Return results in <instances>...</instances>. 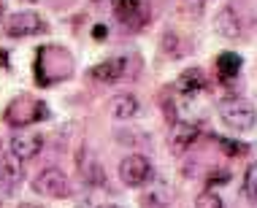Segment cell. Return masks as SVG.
<instances>
[{"mask_svg": "<svg viewBox=\"0 0 257 208\" xmlns=\"http://www.w3.org/2000/svg\"><path fill=\"white\" fill-rule=\"evenodd\" d=\"M73 76V57L62 46H41L36 54V79L41 87H52Z\"/></svg>", "mask_w": 257, "mask_h": 208, "instance_id": "1", "label": "cell"}, {"mask_svg": "<svg viewBox=\"0 0 257 208\" xmlns=\"http://www.w3.org/2000/svg\"><path fill=\"white\" fill-rule=\"evenodd\" d=\"M217 114L219 119L225 122V127H230L233 133H249V130L254 127V106L244 98H225L219 100L217 106Z\"/></svg>", "mask_w": 257, "mask_h": 208, "instance_id": "2", "label": "cell"}, {"mask_svg": "<svg viewBox=\"0 0 257 208\" xmlns=\"http://www.w3.org/2000/svg\"><path fill=\"white\" fill-rule=\"evenodd\" d=\"M33 189L44 197H52V200H65L73 195V184L71 178L65 176L60 168H46L41 170L36 178H33Z\"/></svg>", "mask_w": 257, "mask_h": 208, "instance_id": "3", "label": "cell"}, {"mask_svg": "<svg viewBox=\"0 0 257 208\" xmlns=\"http://www.w3.org/2000/svg\"><path fill=\"white\" fill-rule=\"evenodd\" d=\"M119 178L127 186H144L152 178V162L144 154H127L119 162Z\"/></svg>", "mask_w": 257, "mask_h": 208, "instance_id": "4", "label": "cell"}, {"mask_svg": "<svg viewBox=\"0 0 257 208\" xmlns=\"http://www.w3.org/2000/svg\"><path fill=\"white\" fill-rule=\"evenodd\" d=\"M41 30H44V19L36 11H17L6 19V33L11 38H27V36H36Z\"/></svg>", "mask_w": 257, "mask_h": 208, "instance_id": "5", "label": "cell"}, {"mask_svg": "<svg viewBox=\"0 0 257 208\" xmlns=\"http://www.w3.org/2000/svg\"><path fill=\"white\" fill-rule=\"evenodd\" d=\"M41 116H46V108L36 100H27V98H17L9 106V111H6V122H11L14 127H17V124L25 127V124L36 122V119H41Z\"/></svg>", "mask_w": 257, "mask_h": 208, "instance_id": "6", "label": "cell"}, {"mask_svg": "<svg viewBox=\"0 0 257 208\" xmlns=\"http://www.w3.org/2000/svg\"><path fill=\"white\" fill-rule=\"evenodd\" d=\"M114 14L124 27H144L149 22V11L144 0H114Z\"/></svg>", "mask_w": 257, "mask_h": 208, "instance_id": "7", "label": "cell"}, {"mask_svg": "<svg viewBox=\"0 0 257 208\" xmlns=\"http://www.w3.org/2000/svg\"><path fill=\"white\" fill-rule=\"evenodd\" d=\"M11 146V154L17 159H33L41 151V146H44V138H41L38 133H33V130H17V133L11 135L9 141Z\"/></svg>", "mask_w": 257, "mask_h": 208, "instance_id": "8", "label": "cell"}, {"mask_svg": "<svg viewBox=\"0 0 257 208\" xmlns=\"http://www.w3.org/2000/svg\"><path fill=\"white\" fill-rule=\"evenodd\" d=\"M198 124L195 122H173L171 127V151L173 154H184L192 143L198 141Z\"/></svg>", "mask_w": 257, "mask_h": 208, "instance_id": "9", "label": "cell"}, {"mask_svg": "<svg viewBox=\"0 0 257 208\" xmlns=\"http://www.w3.org/2000/svg\"><path fill=\"white\" fill-rule=\"evenodd\" d=\"M124 73H127V60L124 57L103 60L100 65H95L92 71H89V76H92L95 81H103V84H114V81H119Z\"/></svg>", "mask_w": 257, "mask_h": 208, "instance_id": "10", "label": "cell"}, {"mask_svg": "<svg viewBox=\"0 0 257 208\" xmlns=\"http://www.w3.org/2000/svg\"><path fill=\"white\" fill-rule=\"evenodd\" d=\"M214 30H217L222 38L235 41V38L241 36V19H238V14H235L230 6L219 9V11H217V17H214Z\"/></svg>", "mask_w": 257, "mask_h": 208, "instance_id": "11", "label": "cell"}, {"mask_svg": "<svg viewBox=\"0 0 257 208\" xmlns=\"http://www.w3.org/2000/svg\"><path fill=\"white\" fill-rule=\"evenodd\" d=\"M206 87H208V79L200 68H187V71L176 79V89L184 95H198V92H203Z\"/></svg>", "mask_w": 257, "mask_h": 208, "instance_id": "12", "label": "cell"}, {"mask_svg": "<svg viewBox=\"0 0 257 208\" xmlns=\"http://www.w3.org/2000/svg\"><path fill=\"white\" fill-rule=\"evenodd\" d=\"M108 111H111V116L114 119H119V122H127V119H133V116L138 114V98L136 95H114L108 103Z\"/></svg>", "mask_w": 257, "mask_h": 208, "instance_id": "13", "label": "cell"}, {"mask_svg": "<svg viewBox=\"0 0 257 208\" xmlns=\"http://www.w3.org/2000/svg\"><path fill=\"white\" fill-rule=\"evenodd\" d=\"M238 71H241V57L235 52H222L219 57H217V76L225 81V84L230 79H235Z\"/></svg>", "mask_w": 257, "mask_h": 208, "instance_id": "14", "label": "cell"}, {"mask_svg": "<svg viewBox=\"0 0 257 208\" xmlns=\"http://www.w3.org/2000/svg\"><path fill=\"white\" fill-rule=\"evenodd\" d=\"M81 176H84V181L92 184V186H103V184H106V176H103L100 165L95 162V159H89L87 165L81 162Z\"/></svg>", "mask_w": 257, "mask_h": 208, "instance_id": "15", "label": "cell"}, {"mask_svg": "<svg viewBox=\"0 0 257 208\" xmlns=\"http://www.w3.org/2000/svg\"><path fill=\"white\" fill-rule=\"evenodd\" d=\"M244 195L249 203H257V162L249 165L244 173Z\"/></svg>", "mask_w": 257, "mask_h": 208, "instance_id": "16", "label": "cell"}, {"mask_svg": "<svg viewBox=\"0 0 257 208\" xmlns=\"http://www.w3.org/2000/svg\"><path fill=\"white\" fill-rule=\"evenodd\" d=\"M195 208H225V203H222V197L214 189H203L195 197Z\"/></svg>", "mask_w": 257, "mask_h": 208, "instance_id": "17", "label": "cell"}, {"mask_svg": "<svg viewBox=\"0 0 257 208\" xmlns=\"http://www.w3.org/2000/svg\"><path fill=\"white\" fill-rule=\"evenodd\" d=\"M217 141L222 143V149H225V154L241 157V154H246V151H249V146H246V143H238V141H227V138H217Z\"/></svg>", "mask_w": 257, "mask_h": 208, "instance_id": "18", "label": "cell"}, {"mask_svg": "<svg viewBox=\"0 0 257 208\" xmlns=\"http://www.w3.org/2000/svg\"><path fill=\"white\" fill-rule=\"evenodd\" d=\"M163 49L171 54H179V36L176 33H165L163 36Z\"/></svg>", "mask_w": 257, "mask_h": 208, "instance_id": "19", "label": "cell"}, {"mask_svg": "<svg viewBox=\"0 0 257 208\" xmlns=\"http://www.w3.org/2000/svg\"><path fill=\"white\" fill-rule=\"evenodd\" d=\"M141 205H144V208H165L168 203H165L163 197H157V195H152V192H149V197H144Z\"/></svg>", "mask_w": 257, "mask_h": 208, "instance_id": "20", "label": "cell"}, {"mask_svg": "<svg viewBox=\"0 0 257 208\" xmlns=\"http://www.w3.org/2000/svg\"><path fill=\"white\" fill-rule=\"evenodd\" d=\"M92 36H95V41H106L108 27H106V25H95V27H92Z\"/></svg>", "mask_w": 257, "mask_h": 208, "instance_id": "21", "label": "cell"}, {"mask_svg": "<svg viewBox=\"0 0 257 208\" xmlns=\"http://www.w3.org/2000/svg\"><path fill=\"white\" fill-rule=\"evenodd\" d=\"M222 181H227V173H219V176H208V186L222 184Z\"/></svg>", "mask_w": 257, "mask_h": 208, "instance_id": "22", "label": "cell"}, {"mask_svg": "<svg viewBox=\"0 0 257 208\" xmlns=\"http://www.w3.org/2000/svg\"><path fill=\"white\" fill-rule=\"evenodd\" d=\"M19 208H46V205H38V203H22Z\"/></svg>", "mask_w": 257, "mask_h": 208, "instance_id": "23", "label": "cell"}, {"mask_svg": "<svg viewBox=\"0 0 257 208\" xmlns=\"http://www.w3.org/2000/svg\"><path fill=\"white\" fill-rule=\"evenodd\" d=\"M6 17V6H3V0H0V19Z\"/></svg>", "mask_w": 257, "mask_h": 208, "instance_id": "24", "label": "cell"}, {"mask_svg": "<svg viewBox=\"0 0 257 208\" xmlns=\"http://www.w3.org/2000/svg\"><path fill=\"white\" fill-rule=\"evenodd\" d=\"M0 170H3V159H0Z\"/></svg>", "mask_w": 257, "mask_h": 208, "instance_id": "25", "label": "cell"}, {"mask_svg": "<svg viewBox=\"0 0 257 208\" xmlns=\"http://www.w3.org/2000/svg\"><path fill=\"white\" fill-rule=\"evenodd\" d=\"M106 208H116V205H106Z\"/></svg>", "mask_w": 257, "mask_h": 208, "instance_id": "26", "label": "cell"}]
</instances>
